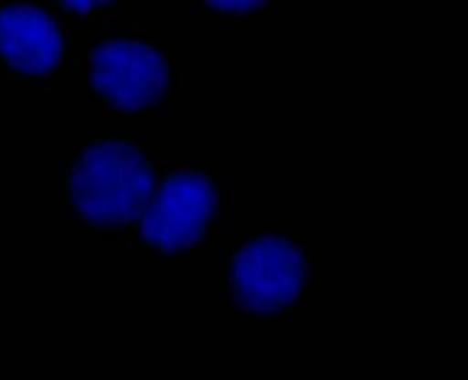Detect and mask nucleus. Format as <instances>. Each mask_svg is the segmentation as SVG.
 I'll list each match as a JSON object with an SVG mask.
<instances>
[{"mask_svg":"<svg viewBox=\"0 0 468 380\" xmlns=\"http://www.w3.org/2000/svg\"><path fill=\"white\" fill-rule=\"evenodd\" d=\"M69 192L86 221L124 225L141 217L154 192V170L130 142H93L73 164Z\"/></svg>","mask_w":468,"mask_h":380,"instance_id":"nucleus-1","label":"nucleus"},{"mask_svg":"<svg viewBox=\"0 0 468 380\" xmlns=\"http://www.w3.org/2000/svg\"><path fill=\"white\" fill-rule=\"evenodd\" d=\"M305 274L302 248L282 236L267 234L238 250L230 267V289L243 309L274 312L300 294Z\"/></svg>","mask_w":468,"mask_h":380,"instance_id":"nucleus-2","label":"nucleus"},{"mask_svg":"<svg viewBox=\"0 0 468 380\" xmlns=\"http://www.w3.org/2000/svg\"><path fill=\"white\" fill-rule=\"evenodd\" d=\"M218 206L214 183L199 172H174L154 188L139 221L144 241L165 252L194 245Z\"/></svg>","mask_w":468,"mask_h":380,"instance_id":"nucleus-3","label":"nucleus"},{"mask_svg":"<svg viewBox=\"0 0 468 380\" xmlns=\"http://www.w3.org/2000/svg\"><path fill=\"white\" fill-rule=\"evenodd\" d=\"M90 82L115 108L135 111L154 106L165 95L168 66L146 42L110 38L90 55Z\"/></svg>","mask_w":468,"mask_h":380,"instance_id":"nucleus-4","label":"nucleus"},{"mask_svg":"<svg viewBox=\"0 0 468 380\" xmlns=\"http://www.w3.org/2000/svg\"><path fill=\"white\" fill-rule=\"evenodd\" d=\"M64 51L58 24L49 13L29 4L0 7V57L16 71L44 75Z\"/></svg>","mask_w":468,"mask_h":380,"instance_id":"nucleus-5","label":"nucleus"},{"mask_svg":"<svg viewBox=\"0 0 468 380\" xmlns=\"http://www.w3.org/2000/svg\"><path fill=\"white\" fill-rule=\"evenodd\" d=\"M210 7L229 13H247L252 9L261 7V2H250V0H225V2H208Z\"/></svg>","mask_w":468,"mask_h":380,"instance_id":"nucleus-6","label":"nucleus"},{"mask_svg":"<svg viewBox=\"0 0 468 380\" xmlns=\"http://www.w3.org/2000/svg\"><path fill=\"white\" fill-rule=\"evenodd\" d=\"M95 5H99L97 2H66L64 7L66 9H71V11H77V13H86L90 9H93Z\"/></svg>","mask_w":468,"mask_h":380,"instance_id":"nucleus-7","label":"nucleus"}]
</instances>
